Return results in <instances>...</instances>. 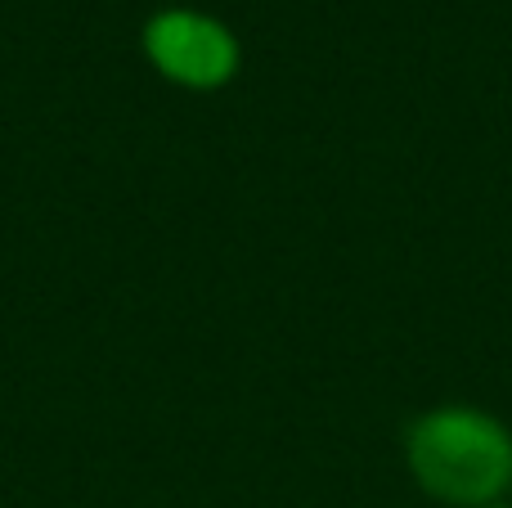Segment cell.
Segmentation results:
<instances>
[{"label":"cell","instance_id":"6da1fadb","mask_svg":"<svg viewBox=\"0 0 512 508\" xmlns=\"http://www.w3.org/2000/svg\"><path fill=\"white\" fill-rule=\"evenodd\" d=\"M405 459L414 482L454 508H490L512 486L508 428L472 405H441L409 423Z\"/></svg>","mask_w":512,"mask_h":508},{"label":"cell","instance_id":"7a4b0ae2","mask_svg":"<svg viewBox=\"0 0 512 508\" xmlns=\"http://www.w3.org/2000/svg\"><path fill=\"white\" fill-rule=\"evenodd\" d=\"M144 59L180 90H221L239 77V36L203 9H158L144 23Z\"/></svg>","mask_w":512,"mask_h":508},{"label":"cell","instance_id":"3957f363","mask_svg":"<svg viewBox=\"0 0 512 508\" xmlns=\"http://www.w3.org/2000/svg\"><path fill=\"white\" fill-rule=\"evenodd\" d=\"M490 508H508V504H490Z\"/></svg>","mask_w":512,"mask_h":508}]
</instances>
